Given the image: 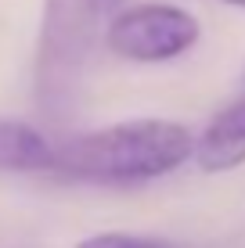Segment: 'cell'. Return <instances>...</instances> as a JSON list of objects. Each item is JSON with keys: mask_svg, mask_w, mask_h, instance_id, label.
<instances>
[{"mask_svg": "<svg viewBox=\"0 0 245 248\" xmlns=\"http://www.w3.org/2000/svg\"><path fill=\"white\" fill-rule=\"evenodd\" d=\"M195 158V133L170 119H126L54 144L50 176L98 187H137Z\"/></svg>", "mask_w": 245, "mask_h": 248, "instance_id": "cell-1", "label": "cell"}, {"mask_svg": "<svg viewBox=\"0 0 245 248\" xmlns=\"http://www.w3.org/2000/svg\"><path fill=\"white\" fill-rule=\"evenodd\" d=\"M195 166L202 173H231L245 162V97L231 101L195 137Z\"/></svg>", "mask_w": 245, "mask_h": 248, "instance_id": "cell-4", "label": "cell"}, {"mask_svg": "<svg viewBox=\"0 0 245 248\" xmlns=\"http://www.w3.org/2000/svg\"><path fill=\"white\" fill-rule=\"evenodd\" d=\"M198 36L202 25L191 11L177 4H163V0H145V4L119 7L108 18L105 47L123 62L159 65L188 54L198 44Z\"/></svg>", "mask_w": 245, "mask_h": 248, "instance_id": "cell-3", "label": "cell"}, {"mask_svg": "<svg viewBox=\"0 0 245 248\" xmlns=\"http://www.w3.org/2000/svg\"><path fill=\"white\" fill-rule=\"evenodd\" d=\"M54 144L22 119H0V173H50Z\"/></svg>", "mask_w": 245, "mask_h": 248, "instance_id": "cell-5", "label": "cell"}, {"mask_svg": "<svg viewBox=\"0 0 245 248\" xmlns=\"http://www.w3.org/2000/svg\"><path fill=\"white\" fill-rule=\"evenodd\" d=\"M76 248H173V245L163 241V237H141V234H119V230H112V234L87 237Z\"/></svg>", "mask_w": 245, "mask_h": 248, "instance_id": "cell-6", "label": "cell"}, {"mask_svg": "<svg viewBox=\"0 0 245 248\" xmlns=\"http://www.w3.org/2000/svg\"><path fill=\"white\" fill-rule=\"evenodd\" d=\"M220 4H231V7H245V0H220Z\"/></svg>", "mask_w": 245, "mask_h": 248, "instance_id": "cell-7", "label": "cell"}, {"mask_svg": "<svg viewBox=\"0 0 245 248\" xmlns=\"http://www.w3.org/2000/svg\"><path fill=\"white\" fill-rule=\"evenodd\" d=\"M115 0H44L33 58V97L47 119H69Z\"/></svg>", "mask_w": 245, "mask_h": 248, "instance_id": "cell-2", "label": "cell"}]
</instances>
